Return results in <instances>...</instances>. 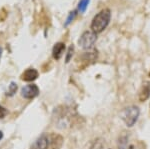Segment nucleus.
<instances>
[{"mask_svg":"<svg viewBox=\"0 0 150 149\" xmlns=\"http://www.w3.org/2000/svg\"><path fill=\"white\" fill-rule=\"evenodd\" d=\"M111 18V12L108 8L102 9L100 12H98L94 18L92 19L91 22V30L94 33H101L104 29H106V27L108 26V24L110 22Z\"/></svg>","mask_w":150,"mask_h":149,"instance_id":"obj_1","label":"nucleus"},{"mask_svg":"<svg viewBox=\"0 0 150 149\" xmlns=\"http://www.w3.org/2000/svg\"><path fill=\"white\" fill-rule=\"evenodd\" d=\"M139 114V108L135 105H131V106L124 108V110L121 112V119L127 127H132L138 120Z\"/></svg>","mask_w":150,"mask_h":149,"instance_id":"obj_2","label":"nucleus"},{"mask_svg":"<svg viewBox=\"0 0 150 149\" xmlns=\"http://www.w3.org/2000/svg\"><path fill=\"white\" fill-rule=\"evenodd\" d=\"M96 40H97L96 33H94L93 31H85L79 38L78 44L83 49H90L96 42Z\"/></svg>","mask_w":150,"mask_h":149,"instance_id":"obj_3","label":"nucleus"},{"mask_svg":"<svg viewBox=\"0 0 150 149\" xmlns=\"http://www.w3.org/2000/svg\"><path fill=\"white\" fill-rule=\"evenodd\" d=\"M39 94V88L36 84H28L22 87L21 89V96L25 99H33Z\"/></svg>","mask_w":150,"mask_h":149,"instance_id":"obj_4","label":"nucleus"},{"mask_svg":"<svg viewBox=\"0 0 150 149\" xmlns=\"http://www.w3.org/2000/svg\"><path fill=\"white\" fill-rule=\"evenodd\" d=\"M64 138L60 134L53 133L48 137V149H61Z\"/></svg>","mask_w":150,"mask_h":149,"instance_id":"obj_5","label":"nucleus"},{"mask_svg":"<svg viewBox=\"0 0 150 149\" xmlns=\"http://www.w3.org/2000/svg\"><path fill=\"white\" fill-rule=\"evenodd\" d=\"M150 97V81H145L142 84L138 93V99L140 102H144Z\"/></svg>","mask_w":150,"mask_h":149,"instance_id":"obj_6","label":"nucleus"},{"mask_svg":"<svg viewBox=\"0 0 150 149\" xmlns=\"http://www.w3.org/2000/svg\"><path fill=\"white\" fill-rule=\"evenodd\" d=\"M39 73L34 68H28L21 74V80L26 81V82H30V81H34L35 79L38 78Z\"/></svg>","mask_w":150,"mask_h":149,"instance_id":"obj_7","label":"nucleus"},{"mask_svg":"<svg viewBox=\"0 0 150 149\" xmlns=\"http://www.w3.org/2000/svg\"><path fill=\"white\" fill-rule=\"evenodd\" d=\"M30 149H48V136L45 134L41 135L39 138H37L34 141Z\"/></svg>","mask_w":150,"mask_h":149,"instance_id":"obj_8","label":"nucleus"},{"mask_svg":"<svg viewBox=\"0 0 150 149\" xmlns=\"http://www.w3.org/2000/svg\"><path fill=\"white\" fill-rule=\"evenodd\" d=\"M65 51V44L63 42H57L52 49V56L54 59L59 60Z\"/></svg>","mask_w":150,"mask_h":149,"instance_id":"obj_9","label":"nucleus"},{"mask_svg":"<svg viewBox=\"0 0 150 149\" xmlns=\"http://www.w3.org/2000/svg\"><path fill=\"white\" fill-rule=\"evenodd\" d=\"M127 135L123 134L118 138V149H126L127 147Z\"/></svg>","mask_w":150,"mask_h":149,"instance_id":"obj_10","label":"nucleus"},{"mask_svg":"<svg viewBox=\"0 0 150 149\" xmlns=\"http://www.w3.org/2000/svg\"><path fill=\"white\" fill-rule=\"evenodd\" d=\"M90 0H80L78 4V10L80 11V13H84L86 11L87 7L89 5Z\"/></svg>","mask_w":150,"mask_h":149,"instance_id":"obj_11","label":"nucleus"},{"mask_svg":"<svg viewBox=\"0 0 150 149\" xmlns=\"http://www.w3.org/2000/svg\"><path fill=\"white\" fill-rule=\"evenodd\" d=\"M16 91H17V84H16L15 82H11L10 85H9V87H8V91H7L6 94L9 95V96H12V95L15 94Z\"/></svg>","mask_w":150,"mask_h":149,"instance_id":"obj_12","label":"nucleus"},{"mask_svg":"<svg viewBox=\"0 0 150 149\" xmlns=\"http://www.w3.org/2000/svg\"><path fill=\"white\" fill-rule=\"evenodd\" d=\"M76 15H77V11H76V10L70 12L69 15H68V17H67V19H66V21H65V24H64V25H65V26H68L69 24L71 23L72 21H73L74 19H75V17H76Z\"/></svg>","mask_w":150,"mask_h":149,"instance_id":"obj_13","label":"nucleus"},{"mask_svg":"<svg viewBox=\"0 0 150 149\" xmlns=\"http://www.w3.org/2000/svg\"><path fill=\"white\" fill-rule=\"evenodd\" d=\"M73 52H74V46L73 45H70L68 50H67L66 58H65V62H66V63H68V62L70 61V59L72 58V56H73Z\"/></svg>","mask_w":150,"mask_h":149,"instance_id":"obj_14","label":"nucleus"},{"mask_svg":"<svg viewBox=\"0 0 150 149\" xmlns=\"http://www.w3.org/2000/svg\"><path fill=\"white\" fill-rule=\"evenodd\" d=\"M7 113H8V111H7L6 108H4L3 106H1V105H0V119L4 118V117L7 115Z\"/></svg>","mask_w":150,"mask_h":149,"instance_id":"obj_15","label":"nucleus"},{"mask_svg":"<svg viewBox=\"0 0 150 149\" xmlns=\"http://www.w3.org/2000/svg\"><path fill=\"white\" fill-rule=\"evenodd\" d=\"M2 138H3V132L0 131V140H1Z\"/></svg>","mask_w":150,"mask_h":149,"instance_id":"obj_16","label":"nucleus"},{"mask_svg":"<svg viewBox=\"0 0 150 149\" xmlns=\"http://www.w3.org/2000/svg\"><path fill=\"white\" fill-rule=\"evenodd\" d=\"M1 55H2V48H0V59H1Z\"/></svg>","mask_w":150,"mask_h":149,"instance_id":"obj_17","label":"nucleus"},{"mask_svg":"<svg viewBox=\"0 0 150 149\" xmlns=\"http://www.w3.org/2000/svg\"><path fill=\"white\" fill-rule=\"evenodd\" d=\"M149 77H150V72H149Z\"/></svg>","mask_w":150,"mask_h":149,"instance_id":"obj_18","label":"nucleus"}]
</instances>
